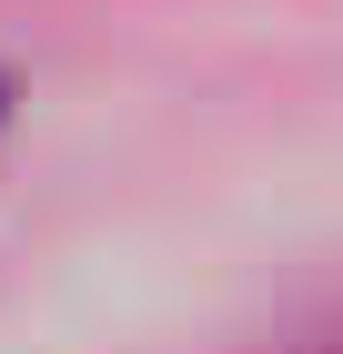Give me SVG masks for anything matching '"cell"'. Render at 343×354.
I'll return each instance as SVG.
<instances>
[{
  "instance_id": "cell-1",
  "label": "cell",
  "mask_w": 343,
  "mask_h": 354,
  "mask_svg": "<svg viewBox=\"0 0 343 354\" xmlns=\"http://www.w3.org/2000/svg\"><path fill=\"white\" fill-rule=\"evenodd\" d=\"M0 122H10V91H0Z\"/></svg>"
}]
</instances>
